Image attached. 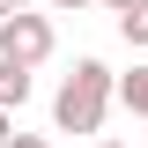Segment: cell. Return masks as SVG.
Wrapping results in <instances>:
<instances>
[{
    "label": "cell",
    "mask_w": 148,
    "mask_h": 148,
    "mask_svg": "<svg viewBox=\"0 0 148 148\" xmlns=\"http://www.w3.org/2000/svg\"><path fill=\"white\" fill-rule=\"evenodd\" d=\"M111 96H119V74H111L104 59H74V74L52 96V126L59 133H96L104 111H111Z\"/></svg>",
    "instance_id": "6da1fadb"
},
{
    "label": "cell",
    "mask_w": 148,
    "mask_h": 148,
    "mask_svg": "<svg viewBox=\"0 0 148 148\" xmlns=\"http://www.w3.org/2000/svg\"><path fill=\"white\" fill-rule=\"evenodd\" d=\"M0 59L45 67V59H52V15H8L0 22Z\"/></svg>",
    "instance_id": "7a4b0ae2"
},
{
    "label": "cell",
    "mask_w": 148,
    "mask_h": 148,
    "mask_svg": "<svg viewBox=\"0 0 148 148\" xmlns=\"http://www.w3.org/2000/svg\"><path fill=\"white\" fill-rule=\"evenodd\" d=\"M22 104H30V67L0 59V111H22Z\"/></svg>",
    "instance_id": "3957f363"
},
{
    "label": "cell",
    "mask_w": 148,
    "mask_h": 148,
    "mask_svg": "<svg viewBox=\"0 0 148 148\" xmlns=\"http://www.w3.org/2000/svg\"><path fill=\"white\" fill-rule=\"evenodd\" d=\"M119 104H126L133 119H148V67H133V74H119Z\"/></svg>",
    "instance_id": "277c9868"
},
{
    "label": "cell",
    "mask_w": 148,
    "mask_h": 148,
    "mask_svg": "<svg viewBox=\"0 0 148 148\" xmlns=\"http://www.w3.org/2000/svg\"><path fill=\"white\" fill-rule=\"evenodd\" d=\"M119 37H126L133 52L148 45V0H133V8H119Z\"/></svg>",
    "instance_id": "5b68a950"
},
{
    "label": "cell",
    "mask_w": 148,
    "mask_h": 148,
    "mask_svg": "<svg viewBox=\"0 0 148 148\" xmlns=\"http://www.w3.org/2000/svg\"><path fill=\"white\" fill-rule=\"evenodd\" d=\"M52 15H82V8H96V0H45Z\"/></svg>",
    "instance_id": "8992f818"
},
{
    "label": "cell",
    "mask_w": 148,
    "mask_h": 148,
    "mask_svg": "<svg viewBox=\"0 0 148 148\" xmlns=\"http://www.w3.org/2000/svg\"><path fill=\"white\" fill-rule=\"evenodd\" d=\"M8 148H52L45 133H8Z\"/></svg>",
    "instance_id": "52a82bcc"
},
{
    "label": "cell",
    "mask_w": 148,
    "mask_h": 148,
    "mask_svg": "<svg viewBox=\"0 0 148 148\" xmlns=\"http://www.w3.org/2000/svg\"><path fill=\"white\" fill-rule=\"evenodd\" d=\"M30 8H37V0H0V22H8V15H30Z\"/></svg>",
    "instance_id": "ba28073f"
},
{
    "label": "cell",
    "mask_w": 148,
    "mask_h": 148,
    "mask_svg": "<svg viewBox=\"0 0 148 148\" xmlns=\"http://www.w3.org/2000/svg\"><path fill=\"white\" fill-rule=\"evenodd\" d=\"M96 8H111V15H119V8H133V0H96Z\"/></svg>",
    "instance_id": "9c48e42d"
},
{
    "label": "cell",
    "mask_w": 148,
    "mask_h": 148,
    "mask_svg": "<svg viewBox=\"0 0 148 148\" xmlns=\"http://www.w3.org/2000/svg\"><path fill=\"white\" fill-rule=\"evenodd\" d=\"M8 133H15V126H8V111H0V148H8Z\"/></svg>",
    "instance_id": "30bf717a"
},
{
    "label": "cell",
    "mask_w": 148,
    "mask_h": 148,
    "mask_svg": "<svg viewBox=\"0 0 148 148\" xmlns=\"http://www.w3.org/2000/svg\"><path fill=\"white\" fill-rule=\"evenodd\" d=\"M96 148H126V141H96Z\"/></svg>",
    "instance_id": "8fae6325"
}]
</instances>
